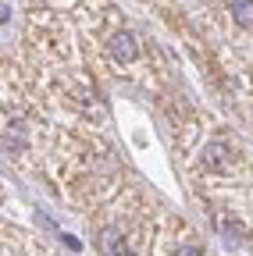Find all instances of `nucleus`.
<instances>
[{
	"label": "nucleus",
	"instance_id": "1",
	"mask_svg": "<svg viewBox=\"0 0 253 256\" xmlns=\"http://www.w3.org/2000/svg\"><path fill=\"white\" fill-rule=\"evenodd\" d=\"M111 57L118 64H132L139 57V46H136V36L132 32H118V36H111Z\"/></svg>",
	"mask_w": 253,
	"mask_h": 256
},
{
	"label": "nucleus",
	"instance_id": "2",
	"mask_svg": "<svg viewBox=\"0 0 253 256\" xmlns=\"http://www.w3.org/2000/svg\"><path fill=\"white\" fill-rule=\"evenodd\" d=\"M97 249H100L104 256H118V252H125V238H121V232H118V228H104L100 238H97Z\"/></svg>",
	"mask_w": 253,
	"mask_h": 256
},
{
	"label": "nucleus",
	"instance_id": "3",
	"mask_svg": "<svg viewBox=\"0 0 253 256\" xmlns=\"http://www.w3.org/2000/svg\"><path fill=\"white\" fill-rule=\"evenodd\" d=\"M203 164H207V168H214V171L228 168V146H225V142H210V146H207V153H203Z\"/></svg>",
	"mask_w": 253,
	"mask_h": 256
},
{
	"label": "nucleus",
	"instance_id": "4",
	"mask_svg": "<svg viewBox=\"0 0 253 256\" xmlns=\"http://www.w3.org/2000/svg\"><path fill=\"white\" fill-rule=\"evenodd\" d=\"M232 18H235V25L253 28V0H232Z\"/></svg>",
	"mask_w": 253,
	"mask_h": 256
},
{
	"label": "nucleus",
	"instance_id": "5",
	"mask_svg": "<svg viewBox=\"0 0 253 256\" xmlns=\"http://www.w3.org/2000/svg\"><path fill=\"white\" fill-rule=\"evenodd\" d=\"M217 232H221V235H228V238H239V235H242V224H232V220L221 217V220H217Z\"/></svg>",
	"mask_w": 253,
	"mask_h": 256
},
{
	"label": "nucleus",
	"instance_id": "6",
	"mask_svg": "<svg viewBox=\"0 0 253 256\" xmlns=\"http://www.w3.org/2000/svg\"><path fill=\"white\" fill-rule=\"evenodd\" d=\"M178 256H203V249H196V246H185V249H178Z\"/></svg>",
	"mask_w": 253,
	"mask_h": 256
},
{
	"label": "nucleus",
	"instance_id": "7",
	"mask_svg": "<svg viewBox=\"0 0 253 256\" xmlns=\"http://www.w3.org/2000/svg\"><path fill=\"white\" fill-rule=\"evenodd\" d=\"M118 256H136V252H132V249H125V252H118Z\"/></svg>",
	"mask_w": 253,
	"mask_h": 256
}]
</instances>
